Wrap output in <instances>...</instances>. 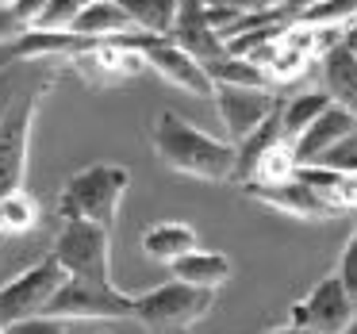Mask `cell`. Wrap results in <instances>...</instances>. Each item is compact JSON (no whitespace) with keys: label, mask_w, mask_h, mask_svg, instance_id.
<instances>
[{"label":"cell","mask_w":357,"mask_h":334,"mask_svg":"<svg viewBox=\"0 0 357 334\" xmlns=\"http://www.w3.org/2000/svg\"><path fill=\"white\" fill-rule=\"evenodd\" d=\"M150 142H154L158 162L169 165L173 173H185L196 181H234L238 146L192 127L177 112H158L154 127H150Z\"/></svg>","instance_id":"cell-1"},{"label":"cell","mask_w":357,"mask_h":334,"mask_svg":"<svg viewBox=\"0 0 357 334\" xmlns=\"http://www.w3.org/2000/svg\"><path fill=\"white\" fill-rule=\"evenodd\" d=\"M131 185V169L116 162H93L77 169L58 192V211L62 219H81V223H96L104 231L116 227L119 204Z\"/></svg>","instance_id":"cell-2"},{"label":"cell","mask_w":357,"mask_h":334,"mask_svg":"<svg viewBox=\"0 0 357 334\" xmlns=\"http://www.w3.org/2000/svg\"><path fill=\"white\" fill-rule=\"evenodd\" d=\"M215 308V292L192 288L185 280H165L135 296V323L150 334H185Z\"/></svg>","instance_id":"cell-3"},{"label":"cell","mask_w":357,"mask_h":334,"mask_svg":"<svg viewBox=\"0 0 357 334\" xmlns=\"http://www.w3.org/2000/svg\"><path fill=\"white\" fill-rule=\"evenodd\" d=\"M54 93V73L43 77L35 89H27L16 100V108L0 123V200L20 188H27V154H31V127L43 112L47 96Z\"/></svg>","instance_id":"cell-4"},{"label":"cell","mask_w":357,"mask_h":334,"mask_svg":"<svg viewBox=\"0 0 357 334\" xmlns=\"http://www.w3.org/2000/svg\"><path fill=\"white\" fill-rule=\"evenodd\" d=\"M70 273L58 265V257H43L31 269H24L20 277H12L8 284H0V326L12 331V326L27 323V319H43L58 292L66 288Z\"/></svg>","instance_id":"cell-5"},{"label":"cell","mask_w":357,"mask_h":334,"mask_svg":"<svg viewBox=\"0 0 357 334\" xmlns=\"http://www.w3.org/2000/svg\"><path fill=\"white\" fill-rule=\"evenodd\" d=\"M70 280H93V284H112V231L81 219H62V231L54 238V250Z\"/></svg>","instance_id":"cell-6"},{"label":"cell","mask_w":357,"mask_h":334,"mask_svg":"<svg viewBox=\"0 0 357 334\" xmlns=\"http://www.w3.org/2000/svg\"><path fill=\"white\" fill-rule=\"evenodd\" d=\"M47 319L70 323V319H135V296L119 292L116 284H93V280H66V288L50 300Z\"/></svg>","instance_id":"cell-7"},{"label":"cell","mask_w":357,"mask_h":334,"mask_svg":"<svg viewBox=\"0 0 357 334\" xmlns=\"http://www.w3.org/2000/svg\"><path fill=\"white\" fill-rule=\"evenodd\" d=\"M288 319H292L288 326H300L307 334H342L357 319V300L349 296L338 273H331L288 311Z\"/></svg>","instance_id":"cell-8"},{"label":"cell","mask_w":357,"mask_h":334,"mask_svg":"<svg viewBox=\"0 0 357 334\" xmlns=\"http://www.w3.org/2000/svg\"><path fill=\"white\" fill-rule=\"evenodd\" d=\"M66 66L77 77H85L89 85H123V81H135L139 73L150 70L146 58H142V35H127L116 43H93Z\"/></svg>","instance_id":"cell-9"},{"label":"cell","mask_w":357,"mask_h":334,"mask_svg":"<svg viewBox=\"0 0 357 334\" xmlns=\"http://www.w3.org/2000/svg\"><path fill=\"white\" fill-rule=\"evenodd\" d=\"M142 58H146L150 70L162 81H169L173 89L192 93V96H200V100H215V81L208 77V70H204L192 54H185L173 39L142 35Z\"/></svg>","instance_id":"cell-10"},{"label":"cell","mask_w":357,"mask_h":334,"mask_svg":"<svg viewBox=\"0 0 357 334\" xmlns=\"http://www.w3.org/2000/svg\"><path fill=\"white\" fill-rule=\"evenodd\" d=\"M215 104H219V116H223V127L234 146L246 142L257 127L269 123L284 108L277 100V93H269V89H234V85H215Z\"/></svg>","instance_id":"cell-11"},{"label":"cell","mask_w":357,"mask_h":334,"mask_svg":"<svg viewBox=\"0 0 357 334\" xmlns=\"http://www.w3.org/2000/svg\"><path fill=\"white\" fill-rule=\"evenodd\" d=\"M169 39L177 43L185 54H192L204 70L231 58V47L223 43V35L215 31V24H211V16H208V0H185V4H181L177 27H173Z\"/></svg>","instance_id":"cell-12"},{"label":"cell","mask_w":357,"mask_h":334,"mask_svg":"<svg viewBox=\"0 0 357 334\" xmlns=\"http://www.w3.org/2000/svg\"><path fill=\"white\" fill-rule=\"evenodd\" d=\"M246 196H254V200H261V204H269V208L284 211V215L311 219V223H315V219H334V215H342V211L334 208L326 196H319L315 188L303 185L300 177L284 181V185H250Z\"/></svg>","instance_id":"cell-13"},{"label":"cell","mask_w":357,"mask_h":334,"mask_svg":"<svg viewBox=\"0 0 357 334\" xmlns=\"http://www.w3.org/2000/svg\"><path fill=\"white\" fill-rule=\"evenodd\" d=\"M354 131H357V116H354V112L331 104V108H326L323 116H319L315 123H311L307 131L292 142L296 162H300V165H319L342 139H346V135H354Z\"/></svg>","instance_id":"cell-14"},{"label":"cell","mask_w":357,"mask_h":334,"mask_svg":"<svg viewBox=\"0 0 357 334\" xmlns=\"http://www.w3.org/2000/svg\"><path fill=\"white\" fill-rule=\"evenodd\" d=\"M319 77H323V93L331 96L338 108L357 116V54L338 43L334 50H326L319 58Z\"/></svg>","instance_id":"cell-15"},{"label":"cell","mask_w":357,"mask_h":334,"mask_svg":"<svg viewBox=\"0 0 357 334\" xmlns=\"http://www.w3.org/2000/svg\"><path fill=\"white\" fill-rule=\"evenodd\" d=\"M73 35L81 39H93V43H116V39H127V35H142L135 27V20L119 8L116 0H93L85 4L73 24Z\"/></svg>","instance_id":"cell-16"},{"label":"cell","mask_w":357,"mask_h":334,"mask_svg":"<svg viewBox=\"0 0 357 334\" xmlns=\"http://www.w3.org/2000/svg\"><path fill=\"white\" fill-rule=\"evenodd\" d=\"M200 238L188 223H154L142 231V254L154 257V261H181V257L196 254Z\"/></svg>","instance_id":"cell-17"},{"label":"cell","mask_w":357,"mask_h":334,"mask_svg":"<svg viewBox=\"0 0 357 334\" xmlns=\"http://www.w3.org/2000/svg\"><path fill=\"white\" fill-rule=\"evenodd\" d=\"M35 66L39 62H24L16 54V47H0V123L27 89H35L43 77H50V73H35Z\"/></svg>","instance_id":"cell-18"},{"label":"cell","mask_w":357,"mask_h":334,"mask_svg":"<svg viewBox=\"0 0 357 334\" xmlns=\"http://www.w3.org/2000/svg\"><path fill=\"white\" fill-rule=\"evenodd\" d=\"M169 269H173V280H185V284L204 288V292H215L231 280V261L223 254H211V250H196V254L173 261Z\"/></svg>","instance_id":"cell-19"},{"label":"cell","mask_w":357,"mask_h":334,"mask_svg":"<svg viewBox=\"0 0 357 334\" xmlns=\"http://www.w3.org/2000/svg\"><path fill=\"white\" fill-rule=\"evenodd\" d=\"M119 8L135 20L142 35H158V39H169L173 27H177L181 4L185 0H116Z\"/></svg>","instance_id":"cell-20"},{"label":"cell","mask_w":357,"mask_h":334,"mask_svg":"<svg viewBox=\"0 0 357 334\" xmlns=\"http://www.w3.org/2000/svg\"><path fill=\"white\" fill-rule=\"evenodd\" d=\"M43 219L39 196L20 188V192L4 196L0 200V238H20V234H31Z\"/></svg>","instance_id":"cell-21"},{"label":"cell","mask_w":357,"mask_h":334,"mask_svg":"<svg viewBox=\"0 0 357 334\" xmlns=\"http://www.w3.org/2000/svg\"><path fill=\"white\" fill-rule=\"evenodd\" d=\"M331 104H334V100L323 93V89H319V93H300V96H292V100L280 108V131H284V139L296 142L319 116H323L326 108H331Z\"/></svg>","instance_id":"cell-22"},{"label":"cell","mask_w":357,"mask_h":334,"mask_svg":"<svg viewBox=\"0 0 357 334\" xmlns=\"http://www.w3.org/2000/svg\"><path fill=\"white\" fill-rule=\"evenodd\" d=\"M284 139V131H280V112L269 119V123H261L254 135H250L246 142H238V165H234V181L238 185H250L254 181V169H257V162L265 158V150L269 146H277V142Z\"/></svg>","instance_id":"cell-23"},{"label":"cell","mask_w":357,"mask_h":334,"mask_svg":"<svg viewBox=\"0 0 357 334\" xmlns=\"http://www.w3.org/2000/svg\"><path fill=\"white\" fill-rule=\"evenodd\" d=\"M208 77L215 81V85H234V89H269V93L277 89L265 70H257L250 58H234V54L219 66H208Z\"/></svg>","instance_id":"cell-24"},{"label":"cell","mask_w":357,"mask_h":334,"mask_svg":"<svg viewBox=\"0 0 357 334\" xmlns=\"http://www.w3.org/2000/svg\"><path fill=\"white\" fill-rule=\"evenodd\" d=\"M81 8H85L81 0H50V4H47V12L39 16V24H35L31 31H54V35L73 31V24H77Z\"/></svg>","instance_id":"cell-25"},{"label":"cell","mask_w":357,"mask_h":334,"mask_svg":"<svg viewBox=\"0 0 357 334\" xmlns=\"http://www.w3.org/2000/svg\"><path fill=\"white\" fill-rule=\"evenodd\" d=\"M319 165H326V169H338V173H354V177H357V131L346 135V139H342Z\"/></svg>","instance_id":"cell-26"},{"label":"cell","mask_w":357,"mask_h":334,"mask_svg":"<svg viewBox=\"0 0 357 334\" xmlns=\"http://www.w3.org/2000/svg\"><path fill=\"white\" fill-rule=\"evenodd\" d=\"M338 277H342V284L349 288V296L357 300V227H354V234H349L346 250H342V257H338Z\"/></svg>","instance_id":"cell-27"},{"label":"cell","mask_w":357,"mask_h":334,"mask_svg":"<svg viewBox=\"0 0 357 334\" xmlns=\"http://www.w3.org/2000/svg\"><path fill=\"white\" fill-rule=\"evenodd\" d=\"M215 8H234L242 16H261V12H280L288 0H208Z\"/></svg>","instance_id":"cell-28"},{"label":"cell","mask_w":357,"mask_h":334,"mask_svg":"<svg viewBox=\"0 0 357 334\" xmlns=\"http://www.w3.org/2000/svg\"><path fill=\"white\" fill-rule=\"evenodd\" d=\"M24 35H27V27L16 20V12L0 4V47H16Z\"/></svg>","instance_id":"cell-29"},{"label":"cell","mask_w":357,"mask_h":334,"mask_svg":"<svg viewBox=\"0 0 357 334\" xmlns=\"http://www.w3.org/2000/svg\"><path fill=\"white\" fill-rule=\"evenodd\" d=\"M47 4H50V0H16V4H12V12H16V20L27 27V31H31V27L39 24V16L47 12Z\"/></svg>","instance_id":"cell-30"},{"label":"cell","mask_w":357,"mask_h":334,"mask_svg":"<svg viewBox=\"0 0 357 334\" xmlns=\"http://www.w3.org/2000/svg\"><path fill=\"white\" fill-rule=\"evenodd\" d=\"M8 334H66V323H58V319H27V323L12 326Z\"/></svg>","instance_id":"cell-31"},{"label":"cell","mask_w":357,"mask_h":334,"mask_svg":"<svg viewBox=\"0 0 357 334\" xmlns=\"http://www.w3.org/2000/svg\"><path fill=\"white\" fill-rule=\"evenodd\" d=\"M265 334H307V331H300V326H280V331H265Z\"/></svg>","instance_id":"cell-32"},{"label":"cell","mask_w":357,"mask_h":334,"mask_svg":"<svg viewBox=\"0 0 357 334\" xmlns=\"http://www.w3.org/2000/svg\"><path fill=\"white\" fill-rule=\"evenodd\" d=\"M342 334H357V319H354V323H349V326H346V331H342Z\"/></svg>","instance_id":"cell-33"},{"label":"cell","mask_w":357,"mask_h":334,"mask_svg":"<svg viewBox=\"0 0 357 334\" xmlns=\"http://www.w3.org/2000/svg\"><path fill=\"white\" fill-rule=\"evenodd\" d=\"M0 4H4V8H12V4H16V0H0Z\"/></svg>","instance_id":"cell-34"},{"label":"cell","mask_w":357,"mask_h":334,"mask_svg":"<svg viewBox=\"0 0 357 334\" xmlns=\"http://www.w3.org/2000/svg\"><path fill=\"white\" fill-rule=\"evenodd\" d=\"M81 4H93V0H81Z\"/></svg>","instance_id":"cell-35"},{"label":"cell","mask_w":357,"mask_h":334,"mask_svg":"<svg viewBox=\"0 0 357 334\" xmlns=\"http://www.w3.org/2000/svg\"><path fill=\"white\" fill-rule=\"evenodd\" d=\"M0 334H8V331H4V326H0Z\"/></svg>","instance_id":"cell-36"}]
</instances>
